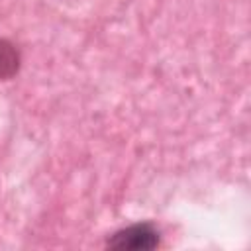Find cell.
Masks as SVG:
<instances>
[{
	"label": "cell",
	"instance_id": "cell-2",
	"mask_svg": "<svg viewBox=\"0 0 251 251\" xmlns=\"http://www.w3.org/2000/svg\"><path fill=\"white\" fill-rule=\"evenodd\" d=\"M20 69V51L12 41L0 39V80L12 78Z\"/></svg>",
	"mask_w": 251,
	"mask_h": 251
},
{
	"label": "cell",
	"instance_id": "cell-1",
	"mask_svg": "<svg viewBox=\"0 0 251 251\" xmlns=\"http://www.w3.org/2000/svg\"><path fill=\"white\" fill-rule=\"evenodd\" d=\"M157 245H159V231L151 224H133L126 229L116 231L108 239V247H112V249L147 251Z\"/></svg>",
	"mask_w": 251,
	"mask_h": 251
}]
</instances>
